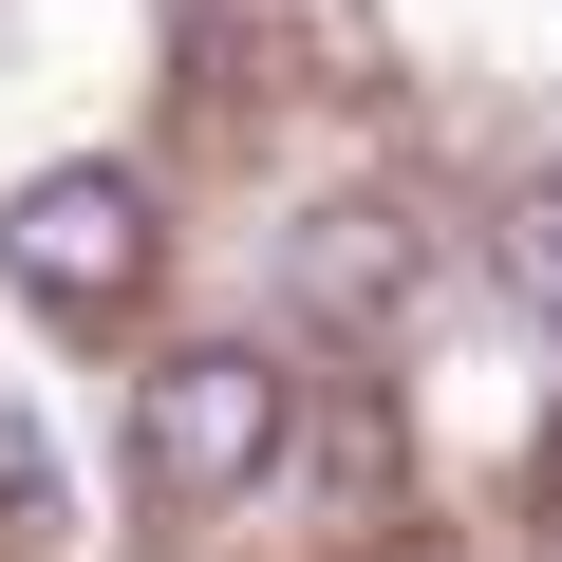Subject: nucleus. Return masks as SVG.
Segmentation results:
<instances>
[{
    "mask_svg": "<svg viewBox=\"0 0 562 562\" xmlns=\"http://www.w3.org/2000/svg\"><path fill=\"white\" fill-rule=\"evenodd\" d=\"M0 281H20L38 319H113L150 281V188L132 169H38L20 206H0Z\"/></svg>",
    "mask_w": 562,
    "mask_h": 562,
    "instance_id": "obj_2",
    "label": "nucleus"
},
{
    "mask_svg": "<svg viewBox=\"0 0 562 562\" xmlns=\"http://www.w3.org/2000/svg\"><path fill=\"white\" fill-rule=\"evenodd\" d=\"M0 525H57V450H38L20 394H0Z\"/></svg>",
    "mask_w": 562,
    "mask_h": 562,
    "instance_id": "obj_5",
    "label": "nucleus"
},
{
    "mask_svg": "<svg viewBox=\"0 0 562 562\" xmlns=\"http://www.w3.org/2000/svg\"><path fill=\"white\" fill-rule=\"evenodd\" d=\"M281 357L262 338H188V357H150V413H132V450H150V487L169 506H244L262 469H281Z\"/></svg>",
    "mask_w": 562,
    "mask_h": 562,
    "instance_id": "obj_1",
    "label": "nucleus"
},
{
    "mask_svg": "<svg viewBox=\"0 0 562 562\" xmlns=\"http://www.w3.org/2000/svg\"><path fill=\"white\" fill-rule=\"evenodd\" d=\"M487 281H506V301H525V319H562V169L487 206Z\"/></svg>",
    "mask_w": 562,
    "mask_h": 562,
    "instance_id": "obj_4",
    "label": "nucleus"
},
{
    "mask_svg": "<svg viewBox=\"0 0 562 562\" xmlns=\"http://www.w3.org/2000/svg\"><path fill=\"white\" fill-rule=\"evenodd\" d=\"M394 281H413V225L394 206H319L301 225V301L319 319H394Z\"/></svg>",
    "mask_w": 562,
    "mask_h": 562,
    "instance_id": "obj_3",
    "label": "nucleus"
}]
</instances>
